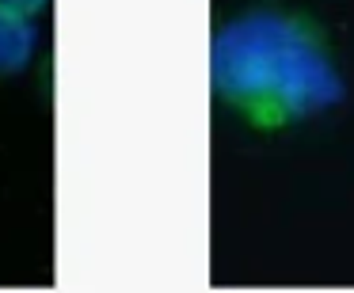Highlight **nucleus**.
Returning <instances> with one entry per match:
<instances>
[{
	"mask_svg": "<svg viewBox=\"0 0 354 293\" xmlns=\"http://www.w3.org/2000/svg\"><path fill=\"white\" fill-rule=\"evenodd\" d=\"M50 0H0V12H8V16H39L42 8H46Z\"/></svg>",
	"mask_w": 354,
	"mask_h": 293,
	"instance_id": "7ed1b4c3",
	"label": "nucleus"
},
{
	"mask_svg": "<svg viewBox=\"0 0 354 293\" xmlns=\"http://www.w3.org/2000/svg\"><path fill=\"white\" fill-rule=\"evenodd\" d=\"M39 50V31L27 16H8L0 12V77L24 73Z\"/></svg>",
	"mask_w": 354,
	"mask_h": 293,
	"instance_id": "f03ea898",
	"label": "nucleus"
},
{
	"mask_svg": "<svg viewBox=\"0 0 354 293\" xmlns=\"http://www.w3.org/2000/svg\"><path fill=\"white\" fill-rule=\"evenodd\" d=\"M214 92L255 126H290L343 100L324 35L290 12H244L225 23L209 54Z\"/></svg>",
	"mask_w": 354,
	"mask_h": 293,
	"instance_id": "f257e3e1",
	"label": "nucleus"
}]
</instances>
